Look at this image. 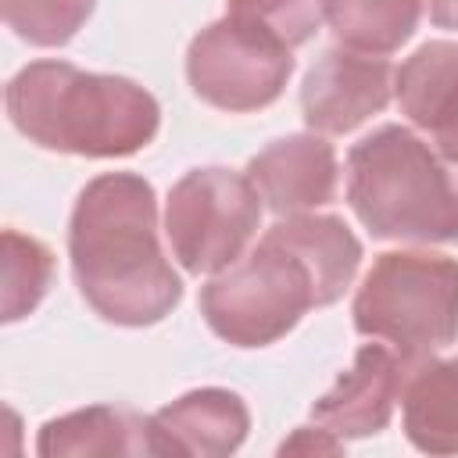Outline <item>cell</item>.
Wrapping results in <instances>:
<instances>
[{"label":"cell","mask_w":458,"mask_h":458,"mask_svg":"<svg viewBox=\"0 0 458 458\" xmlns=\"http://www.w3.org/2000/svg\"><path fill=\"white\" fill-rule=\"evenodd\" d=\"M354 329L386 340L404 365L433 358L458 336V261L429 250H386L365 272Z\"/></svg>","instance_id":"5b68a950"},{"label":"cell","mask_w":458,"mask_h":458,"mask_svg":"<svg viewBox=\"0 0 458 458\" xmlns=\"http://www.w3.org/2000/svg\"><path fill=\"white\" fill-rule=\"evenodd\" d=\"M7 29L32 47H64L93 14L97 0H0Z\"/></svg>","instance_id":"e0dca14e"},{"label":"cell","mask_w":458,"mask_h":458,"mask_svg":"<svg viewBox=\"0 0 458 458\" xmlns=\"http://www.w3.org/2000/svg\"><path fill=\"white\" fill-rule=\"evenodd\" d=\"M247 175L261 193L265 208L283 215L315 211L336 193V150L318 132H293L272 140L261 154L250 157Z\"/></svg>","instance_id":"8fae6325"},{"label":"cell","mask_w":458,"mask_h":458,"mask_svg":"<svg viewBox=\"0 0 458 458\" xmlns=\"http://www.w3.org/2000/svg\"><path fill=\"white\" fill-rule=\"evenodd\" d=\"M401 114L433 143V150L458 165V43L429 39L394 72Z\"/></svg>","instance_id":"7c38bea8"},{"label":"cell","mask_w":458,"mask_h":458,"mask_svg":"<svg viewBox=\"0 0 458 458\" xmlns=\"http://www.w3.org/2000/svg\"><path fill=\"white\" fill-rule=\"evenodd\" d=\"M340 451H344V440L318 422L293 429V437L279 444V454H340Z\"/></svg>","instance_id":"d6986e66"},{"label":"cell","mask_w":458,"mask_h":458,"mask_svg":"<svg viewBox=\"0 0 458 458\" xmlns=\"http://www.w3.org/2000/svg\"><path fill=\"white\" fill-rule=\"evenodd\" d=\"M36 451L43 458L150 454V433H147V419L111 404H93V408H79L61 419H50L39 429Z\"/></svg>","instance_id":"5bb4252c"},{"label":"cell","mask_w":458,"mask_h":458,"mask_svg":"<svg viewBox=\"0 0 458 458\" xmlns=\"http://www.w3.org/2000/svg\"><path fill=\"white\" fill-rule=\"evenodd\" d=\"M404 361L383 344H365L354 354V365L311 404V419L336 433L340 440H361L386 429L394 404L401 397Z\"/></svg>","instance_id":"30bf717a"},{"label":"cell","mask_w":458,"mask_h":458,"mask_svg":"<svg viewBox=\"0 0 458 458\" xmlns=\"http://www.w3.org/2000/svg\"><path fill=\"white\" fill-rule=\"evenodd\" d=\"M68 258L82 301L111 326H154L182 301V279L157 240L154 186L136 172H104L79 190Z\"/></svg>","instance_id":"7a4b0ae2"},{"label":"cell","mask_w":458,"mask_h":458,"mask_svg":"<svg viewBox=\"0 0 458 458\" xmlns=\"http://www.w3.org/2000/svg\"><path fill=\"white\" fill-rule=\"evenodd\" d=\"M11 125L36 147L75 157H129L154 143L161 107L125 75L32 61L4 89Z\"/></svg>","instance_id":"3957f363"},{"label":"cell","mask_w":458,"mask_h":458,"mask_svg":"<svg viewBox=\"0 0 458 458\" xmlns=\"http://www.w3.org/2000/svg\"><path fill=\"white\" fill-rule=\"evenodd\" d=\"M422 11L437 29H458V0H422Z\"/></svg>","instance_id":"ffe728a7"},{"label":"cell","mask_w":458,"mask_h":458,"mask_svg":"<svg viewBox=\"0 0 458 458\" xmlns=\"http://www.w3.org/2000/svg\"><path fill=\"white\" fill-rule=\"evenodd\" d=\"M361 265V240L336 215H283L200 290L208 329L233 347L283 340L304 311L336 304Z\"/></svg>","instance_id":"6da1fadb"},{"label":"cell","mask_w":458,"mask_h":458,"mask_svg":"<svg viewBox=\"0 0 458 458\" xmlns=\"http://www.w3.org/2000/svg\"><path fill=\"white\" fill-rule=\"evenodd\" d=\"M401 419L404 437L422 454H458V358L404 365Z\"/></svg>","instance_id":"4fadbf2b"},{"label":"cell","mask_w":458,"mask_h":458,"mask_svg":"<svg viewBox=\"0 0 458 458\" xmlns=\"http://www.w3.org/2000/svg\"><path fill=\"white\" fill-rule=\"evenodd\" d=\"M394 97V72L383 57L351 47L326 50L301 82V111L311 132L344 136L379 114Z\"/></svg>","instance_id":"ba28073f"},{"label":"cell","mask_w":458,"mask_h":458,"mask_svg":"<svg viewBox=\"0 0 458 458\" xmlns=\"http://www.w3.org/2000/svg\"><path fill=\"white\" fill-rule=\"evenodd\" d=\"M250 429V411L240 394L222 386H200L147 419L150 454L222 458L233 454Z\"/></svg>","instance_id":"9c48e42d"},{"label":"cell","mask_w":458,"mask_h":458,"mask_svg":"<svg viewBox=\"0 0 458 458\" xmlns=\"http://www.w3.org/2000/svg\"><path fill=\"white\" fill-rule=\"evenodd\" d=\"M261 222V193L250 175L222 165L190 168L165 204V236L190 276H215L243 258Z\"/></svg>","instance_id":"8992f818"},{"label":"cell","mask_w":458,"mask_h":458,"mask_svg":"<svg viewBox=\"0 0 458 458\" xmlns=\"http://www.w3.org/2000/svg\"><path fill=\"white\" fill-rule=\"evenodd\" d=\"M225 11L268 29L290 50L308 43L326 21V0H225Z\"/></svg>","instance_id":"ac0fdd59"},{"label":"cell","mask_w":458,"mask_h":458,"mask_svg":"<svg viewBox=\"0 0 458 458\" xmlns=\"http://www.w3.org/2000/svg\"><path fill=\"white\" fill-rule=\"evenodd\" d=\"M290 75V47L279 43L268 29L229 11L208 29H200L186 50L190 89L204 104L229 114L261 111L276 104Z\"/></svg>","instance_id":"52a82bcc"},{"label":"cell","mask_w":458,"mask_h":458,"mask_svg":"<svg viewBox=\"0 0 458 458\" xmlns=\"http://www.w3.org/2000/svg\"><path fill=\"white\" fill-rule=\"evenodd\" d=\"M347 204L376 240H458V182L440 154L404 125H379L351 147Z\"/></svg>","instance_id":"277c9868"},{"label":"cell","mask_w":458,"mask_h":458,"mask_svg":"<svg viewBox=\"0 0 458 458\" xmlns=\"http://www.w3.org/2000/svg\"><path fill=\"white\" fill-rule=\"evenodd\" d=\"M422 0H326V21L340 47L361 54H394L411 39Z\"/></svg>","instance_id":"9a60e30c"},{"label":"cell","mask_w":458,"mask_h":458,"mask_svg":"<svg viewBox=\"0 0 458 458\" xmlns=\"http://www.w3.org/2000/svg\"><path fill=\"white\" fill-rule=\"evenodd\" d=\"M54 276V254L36 236L4 229V301L0 318L18 322L39 308Z\"/></svg>","instance_id":"2e32d148"}]
</instances>
